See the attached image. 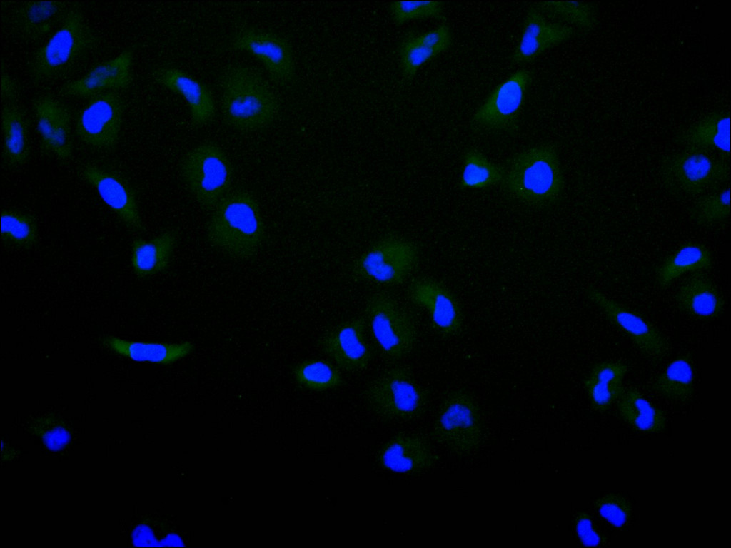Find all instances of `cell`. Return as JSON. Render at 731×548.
I'll return each instance as SVG.
<instances>
[{
    "label": "cell",
    "mask_w": 731,
    "mask_h": 548,
    "mask_svg": "<svg viewBox=\"0 0 731 548\" xmlns=\"http://www.w3.org/2000/svg\"><path fill=\"white\" fill-rule=\"evenodd\" d=\"M504 175L502 168L480 151L471 149L464 156L460 183L462 188L481 189L498 184L503 181Z\"/></svg>",
    "instance_id": "35"
},
{
    "label": "cell",
    "mask_w": 731,
    "mask_h": 548,
    "mask_svg": "<svg viewBox=\"0 0 731 548\" xmlns=\"http://www.w3.org/2000/svg\"><path fill=\"white\" fill-rule=\"evenodd\" d=\"M29 429L39 436L50 450H60L69 441V433L64 423L51 415L35 418Z\"/></svg>",
    "instance_id": "40"
},
{
    "label": "cell",
    "mask_w": 731,
    "mask_h": 548,
    "mask_svg": "<svg viewBox=\"0 0 731 548\" xmlns=\"http://www.w3.org/2000/svg\"><path fill=\"white\" fill-rule=\"evenodd\" d=\"M712 266L710 250L703 245L688 243L677 249L659 266L656 272L657 284L664 289L686 273L707 270Z\"/></svg>",
    "instance_id": "31"
},
{
    "label": "cell",
    "mask_w": 731,
    "mask_h": 548,
    "mask_svg": "<svg viewBox=\"0 0 731 548\" xmlns=\"http://www.w3.org/2000/svg\"><path fill=\"white\" fill-rule=\"evenodd\" d=\"M419 250L411 240L389 235L368 248L356 260L353 270L361 279L384 285L405 282L414 271Z\"/></svg>",
    "instance_id": "9"
},
{
    "label": "cell",
    "mask_w": 731,
    "mask_h": 548,
    "mask_svg": "<svg viewBox=\"0 0 731 548\" xmlns=\"http://www.w3.org/2000/svg\"><path fill=\"white\" fill-rule=\"evenodd\" d=\"M296 382L309 390L323 391L341 386L344 380L341 372L330 362L323 360H309L293 369Z\"/></svg>",
    "instance_id": "36"
},
{
    "label": "cell",
    "mask_w": 731,
    "mask_h": 548,
    "mask_svg": "<svg viewBox=\"0 0 731 548\" xmlns=\"http://www.w3.org/2000/svg\"><path fill=\"white\" fill-rule=\"evenodd\" d=\"M574 34L572 26L551 21L536 7L530 6L511 60L515 64L530 63L546 50L570 39Z\"/></svg>",
    "instance_id": "20"
},
{
    "label": "cell",
    "mask_w": 731,
    "mask_h": 548,
    "mask_svg": "<svg viewBox=\"0 0 731 548\" xmlns=\"http://www.w3.org/2000/svg\"><path fill=\"white\" fill-rule=\"evenodd\" d=\"M100 343L114 353L133 361L159 365L173 363L189 355L194 348L191 342L163 343L123 340L106 335Z\"/></svg>",
    "instance_id": "24"
},
{
    "label": "cell",
    "mask_w": 731,
    "mask_h": 548,
    "mask_svg": "<svg viewBox=\"0 0 731 548\" xmlns=\"http://www.w3.org/2000/svg\"><path fill=\"white\" fill-rule=\"evenodd\" d=\"M662 172L667 181L680 191L696 196L727 181L730 168L727 161L709 151L687 148L667 157Z\"/></svg>",
    "instance_id": "10"
},
{
    "label": "cell",
    "mask_w": 731,
    "mask_h": 548,
    "mask_svg": "<svg viewBox=\"0 0 731 548\" xmlns=\"http://www.w3.org/2000/svg\"><path fill=\"white\" fill-rule=\"evenodd\" d=\"M231 47L258 60L274 82L285 84L292 79L294 73L293 49L283 37L270 31L248 28L234 36Z\"/></svg>",
    "instance_id": "14"
},
{
    "label": "cell",
    "mask_w": 731,
    "mask_h": 548,
    "mask_svg": "<svg viewBox=\"0 0 731 548\" xmlns=\"http://www.w3.org/2000/svg\"><path fill=\"white\" fill-rule=\"evenodd\" d=\"M687 148L714 151L727 161L730 156V115L714 112L695 123L677 137Z\"/></svg>",
    "instance_id": "27"
},
{
    "label": "cell",
    "mask_w": 731,
    "mask_h": 548,
    "mask_svg": "<svg viewBox=\"0 0 731 548\" xmlns=\"http://www.w3.org/2000/svg\"><path fill=\"white\" fill-rule=\"evenodd\" d=\"M1 98L5 101H11L16 99L19 92L16 81L6 71L3 63L1 64Z\"/></svg>",
    "instance_id": "43"
},
{
    "label": "cell",
    "mask_w": 731,
    "mask_h": 548,
    "mask_svg": "<svg viewBox=\"0 0 731 548\" xmlns=\"http://www.w3.org/2000/svg\"><path fill=\"white\" fill-rule=\"evenodd\" d=\"M1 238L3 240L23 248H30L38 240L35 218L14 210L1 212Z\"/></svg>",
    "instance_id": "37"
},
{
    "label": "cell",
    "mask_w": 731,
    "mask_h": 548,
    "mask_svg": "<svg viewBox=\"0 0 731 548\" xmlns=\"http://www.w3.org/2000/svg\"><path fill=\"white\" fill-rule=\"evenodd\" d=\"M68 10L62 1L25 2L14 12L12 27L22 39L34 41L61 23Z\"/></svg>",
    "instance_id": "26"
},
{
    "label": "cell",
    "mask_w": 731,
    "mask_h": 548,
    "mask_svg": "<svg viewBox=\"0 0 731 548\" xmlns=\"http://www.w3.org/2000/svg\"><path fill=\"white\" fill-rule=\"evenodd\" d=\"M503 181L512 196L530 205L555 201L564 178L555 147L543 144L527 149L510 161Z\"/></svg>",
    "instance_id": "4"
},
{
    "label": "cell",
    "mask_w": 731,
    "mask_h": 548,
    "mask_svg": "<svg viewBox=\"0 0 731 548\" xmlns=\"http://www.w3.org/2000/svg\"><path fill=\"white\" fill-rule=\"evenodd\" d=\"M133 51L125 49L112 59L97 64L83 76L64 84L61 93L90 98L104 92L126 89L133 82Z\"/></svg>",
    "instance_id": "17"
},
{
    "label": "cell",
    "mask_w": 731,
    "mask_h": 548,
    "mask_svg": "<svg viewBox=\"0 0 731 548\" xmlns=\"http://www.w3.org/2000/svg\"><path fill=\"white\" fill-rule=\"evenodd\" d=\"M617 410L622 419L634 429L644 432H662L666 417L635 387H630L617 400Z\"/></svg>",
    "instance_id": "32"
},
{
    "label": "cell",
    "mask_w": 731,
    "mask_h": 548,
    "mask_svg": "<svg viewBox=\"0 0 731 548\" xmlns=\"http://www.w3.org/2000/svg\"><path fill=\"white\" fill-rule=\"evenodd\" d=\"M153 76L161 86L181 96L190 112L192 124L202 126L213 121L216 111L214 99L203 83L175 67L156 70Z\"/></svg>",
    "instance_id": "21"
},
{
    "label": "cell",
    "mask_w": 731,
    "mask_h": 548,
    "mask_svg": "<svg viewBox=\"0 0 731 548\" xmlns=\"http://www.w3.org/2000/svg\"><path fill=\"white\" fill-rule=\"evenodd\" d=\"M594 505L600 515L615 527L625 525L632 514L630 502L616 493L601 496L595 501Z\"/></svg>",
    "instance_id": "41"
},
{
    "label": "cell",
    "mask_w": 731,
    "mask_h": 548,
    "mask_svg": "<svg viewBox=\"0 0 731 548\" xmlns=\"http://www.w3.org/2000/svg\"><path fill=\"white\" fill-rule=\"evenodd\" d=\"M378 460L383 469L400 474H415L431 467L436 460L428 442L422 437L398 434L380 449Z\"/></svg>",
    "instance_id": "22"
},
{
    "label": "cell",
    "mask_w": 731,
    "mask_h": 548,
    "mask_svg": "<svg viewBox=\"0 0 731 548\" xmlns=\"http://www.w3.org/2000/svg\"><path fill=\"white\" fill-rule=\"evenodd\" d=\"M729 215V187L702 196L691 209V218L698 225L718 223L725 220Z\"/></svg>",
    "instance_id": "38"
},
{
    "label": "cell",
    "mask_w": 731,
    "mask_h": 548,
    "mask_svg": "<svg viewBox=\"0 0 731 548\" xmlns=\"http://www.w3.org/2000/svg\"><path fill=\"white\" fill-rule=\"evenodd\" d=\"M124 111V101L116 91L104 92L90 98L76 119L78 138L96 148H114L119 139Z\"/></svg>",
    "instance_id": "12"
},
{
    "label": "cell",
    "mask_w": 731,
    "mask_h": 548,
    "mask_svg": "<svg viewBox=\"0 0 731 548\" xmlns=\"http://www.w3.org/2000/svg\"><path fill=\"white\" fill-rule=\"evenodd\" d=\"M97 36L81 10L69 8L58 29L37 49L29 63V73L34 83L57 79L92 50Z\"/></svg>",
    "instance_id": "3"
},
{
    "label": "cell",
    "mask_w": 731,
    "mask_h": 548,
    "mask_svg": "<svg viewBox=\"0 0 731 548\" xmlns=\"http://www.w3.org/2000/svg\"><path fill=\"white\" fill-rule=\"evenodd\" d=\"M410 300L427 310L434 328L444 335L458 333L463 314L454 295L440 283L429 278L413 279L408 288Z\"/></svg>",
    "instance_id": "16"
},
{
    "label": "cell",
    "mask_w": 731,
    "mask_h": 548,
    "mask_svg": "<svg viewBox=\"0 0 731 548\" xmlns=\"http://www.w3.org/2000/svg\"><path fill=\"white\" fill-rule=\"evenodd\" d=\"M365 397L375 414L398 421L420 416L428 402L427 390L403 366L391 367L373 380L366 388Z\"/></svg>",
    "instance_id": "5"
},
{
    "label": "cell",
    "mask_w": 731,
    "mask_h": 548,
    "mask_svg": "<svg viewBox=\"0 0 731 548\" xmlns=\"http://www.w3.org/2000/svg\"><path fill=\"white\" fill-rule=\"evenodd\" d=\"M103 201L132 230L143 229L136 193L120 176L99 166L87 164L81 171Z\"/></svg>",
    "instance_id": "19"
},
{
    "label": "cell",
    "mask_w": 731,
    "mask_h": 548,
    "mask_svg": "<svg viewBox=\"0 0 731 548\" xmlns=\"http://www.w3.org/2000/svg\"><path fill=\"white\" fill-rule=\"evenodd\" d=\"M575 529L580 542L585 547H596L601 542V537L595 529L590 516L585 512L576 514L574 519Z\"/></svg>",
    "instance_id": "42"
},
{
    "label": "cell",
    "mask_w": 731,
    "mask_h": 548,
    "mask_svg": "<svg viewBox=\"0 0 731 548\" xmlns=\"http://www.w3.org/2000/svg\"><path fill=\"white\" fill-rule=\"evenodd\" d=\"M432 435L440 443L458 455L477 449L483 440V424L478 405L466 391L450 392L442 402Z\"/></svg>",
    "instance_id": "8"
},
{
    "label": "cell",
    "mask_w": 731,
    "mask_h": 548,
    "mask_svg": "<svg viewBox=\"0 0 731 548\" xmlns=\"http://www.w3.org/2000/svg\"><path fill=\"white\" fill-rule=\"evenodd\" d=\"M365 312L373 338L386 357L401 359L413 352L418 338L415 321L393 296L385 292L372 294Z\"/></svg>",
    "instance_id": "6"
},
{
    "label": "cell",
    "mask_w": 731,
    "mask_h": 548,
    "mask_svg": "<svg viewBox=\"0 0 731 548\" xmlns=\"http://www.w3.org/2000/svg\"><path fill=\"white\" fill-rule=\"evenodd\" d=\"M694 365L690 353L680 355L672 360L654 380L652 388L660 395L670 400L685 402L694 392Z\"/></svg>",
    "instance_id": "33"
},
{
    "label": "cell",
    "mask_w": 731,
    "mask_h": 548,
    "mask_svg": "<svg viewBox=\"0 0 731 548\" xmlns=\"http://www.w3.org/2000/svg\"><path fill=\"white\" fill-rule=\"evenodd\" d=\"M181 174L198 204L214 208L227 194L233 179L231 163L218 145L208 142L198 145L185 156Z\"/></svg>",
    "instance_id": "7"
},
{
    "label": "cell",
    "mask_w": 731,
    "mask_h": 548,
    "mask_svg": "<svg viewBox=\"0 0 731 548\" xmlns=\"http://www.w3.org/2000/svg\"><path fill=\"white\" fill-rule=\"evenodd\" d=\"M319 345L338 367L346 371L363 370L372 359L371 349L366 338L365 321L361 317L344 322L326 333Z\"/></svg>",
    "instance_id": "15"
},
{
    "label": "cell",
    "mask_w": 731,
    "mask_h": 548,
    "mask_svg": "<svg viewBox=\"0 0 731 548\" xmlns=\"http://www.w3.org/2000/svg\"><path fill=\"white\" fill-rule=\"evenodd\" d=\"M451 41V32L445 24L421 34L408 35L399 49L404 76L412 78L421 66L447 50Z\"/></svg>",
    "instance_id": "25"
},
{
    "label": "cell",
    "mask_w": 731,
    "mask_h": 548,
    "mask_svg": "<svg viewBox=\"0 0 731 548\" xmlns=\"http://www.w3.org/2000/svg\"><path fill=\"white\" fill-rule=\"evenodd\" d=\"M531 81L532 74L529 71L520 70L498 84L474 113L473 124L488 131L514 128Z\"/></svg>",
    "instance_id": "13"
},
{
    "label": "cell",
    "mask_w": 731,
    "mask_h": 548,
    "mask_svg": "<svg viewBox=\"0 0 731 548\" xmlns=\"http://www.w3.org/2000/svg\"><path fill=\"white\" fill-rule=\"evenodd\" d=\"M586 293L588 299L628 336L645 357L657 362L667 355L670 342L652 323L596 288H588Z\"/></svg>",
    "instance_id": "11"
},
{
    "label": "cell",
    "mask_w": 731,
    "mask_h": 548,
    "mask_svg": "<svg viewBox=\"0 0 731 548\" xmlns=\"http://www.w3.org/2000/svg\"><path fill=\"white\" fill-rule=\"evenodd\" d=\"M221 113L229 126L241 131L266 128L276 119L278 99L263 77L242 65L228 67L221 79Z\"/></svg>",
    "instance_id": "2"
},
{
    "label": "cell",
    "mask_w": 731,
    "mask_h": 548,
    "mask_svg": "<svg viewBox=\"0 0 731 548\" xmlns=\"http://www.w3.org/2000/svg\"><path fill=\"white\" fill-rule=\"evenodd\" d=\"M675 300L678 308L699 319L721 315L725 301L712 279L703 271L693 273L679 286Z\"/></svg>",
    "instance_id": "23"
},
{
    "label": "cell",
    "mask_w": 731,
    "mask_h": 548,
    "mask_svg": "<svg viewBox=\"0 0 731 548\" xmlns=\"http://www.w3.org/2000/svg\"><path fill=\"white\" fill-rule=\"evenodd\" d=\"M178 238L176 230H168L149 240L135 239L131 258L135 273L144 278L167 269Z\"/></svg>",
    "instance_id": "29"
},
{
    "label": "cell",
    "mask_w": 731,
    "mask_h": 548,
    "mask_svg": "<svg viewBox=\"0 0 731 548\" xmlns=\"http://www.w3.org/2000/svg\"><path fill=\"white\" fill-rule=\"evenodd\" d=\"M627 371L628 366L621 362L603 361L593 366L583 384L595 410L605 412L620 398Z\"/></svg>",
    "instance_id": "28"
},
{
    "label": "cell",
    "mask_w": 731,
    "mask_h": 548,
    "mask_svg": "<svg viewBox=\"0 0 731 548\" xmlns=\"http://www.w3.org/2000/svg\"><path fill=\"white\" fill-rule=\"evenodd\" d=\"M206 235L211 245L227 255L240 259L253 256L265 236L256 198L244 190L228 193L215 206Z\"/></svg>",
    "instance_id": "1"
},
{
    "label": "cell",
    "mask_w": 731,
    "mask_h": 548,
    "mask_svg": "<svg viewBox=\"0 0 731 548\" xmlns=\"http://www.w3.org/2000/svg\"><path fill=\"white\" fill-rule=\"evenodd\" d=\"M33 109L41 150L61 160L69 159L73 144L68 107L59 99L44 95L35 100Z\"/></svg>",
    "instance_id": "18"
},
{
    "label": "cell",
    "mask_w": 731,
    "mask_h": 548,
    "mask_svg": "<svg viewBox=\"0 0 731 548\" xmlns=\"http://www.w3.org/2000/svg\"><path fill=\"white\" fill-rule=\"evenodd\" d=\"M393 21L398 25L418 19L444 18L441 1H393L390 6Z\"/></svg>",
    "instance_id": "39"
},
{
    "label": "cell",
    "mask_w": 731,
    "mask_h": 548,
    "mask_svg": "<svg viewBox=\"0 0 731 548\" xmlns=\"http://www.w3.org/2000/svg\"><path fill=\"white\" fill-rule=\"evenodd\" d=\"M534 6L550 19L583 30H591L597 24L596 9L590 3L545 1L535 2Z\"/></svg>",
    "instance_id": "34"
},
{
    "label": "cell",
    "mask_w": 731,
    "mask_h": 548,
    "mask_svg": "<svg viewBox=\"0 0 731 548\" xmlns=\"http://www.w3.org/2000/svg\"><path fill=\"white\" fill-rule=\"evenodd\" d=\"M3 157L6 163L17 167L29 158V121L24 110L14 103L6 104L1 110Z\"/></svg>",
    "instance_id": "30"
}]
</instances>
